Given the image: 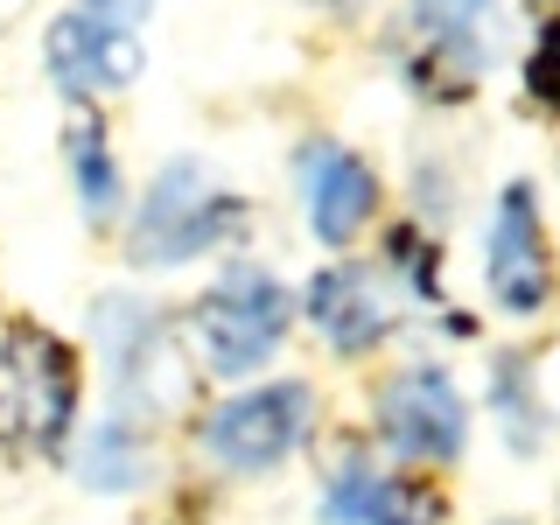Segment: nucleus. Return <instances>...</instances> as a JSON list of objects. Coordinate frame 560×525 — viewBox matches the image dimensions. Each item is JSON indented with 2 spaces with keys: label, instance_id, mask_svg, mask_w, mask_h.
<instances>
[{
  "label": "nucleus",
  "instance_id": "obj_20",
  "mask_svg": "<svg viewBox=\"0 0 560 525\" xmlns=\"http://www.w3.org/2000/svg\"><path fill=\"white\" fill-rule=\"evenodd\" d=\"M14 8H22V0H0V14H14Z\"/></svg>",
  "mask_w": 560,
  "mask_h": 525
},
{
  "label": "nucleus",
  "instance_id": "obj_2",
  "mask_svg": "<svg viewBox=\"0 0 560 525\" xmlns=\"http://www.w3.org/2000/svg\"><path fill=\"white\" fill-rule=\"evenodd\" d=\"M294 323H302V308H294L288 280H280L267 259L232 253L210 273V288L175 315V337H183V358H189L197 378L245 385V378L273 372V358L288 350Z\"/></svg>",
  "mask_w": 560,
  "mask_h": 525
},
{
  "label": "nucleus",
  "instance_id": "obj_16",
  "mask_svg": "<svg viewBox=\"0 0 560 525\" xmlns=\"http://www.w3.org/2000/svg\"><path fill=\"white\" fill-rule=\"evenodd\" d=\"M442 259H448V245L434 238V224H393L385 232V253H378V267L393 273V288L407 294V308H442L448 302V288H442Z\"/></svg>",
  "mask_w": 560,
  "mask_h": 525
},
{
  "label": "nucleus",
  "instance_id": "obj_8",
  "mask_svg": "<svg viewBox=\"0 0 560 525\" xmlns=\"http://www.w3.org/2000/svg\"><path fill=\"white\" fill-rule=\"evenodd\" d=\"M294 308L329 343V358H343V364L385 350L413 315L407 294L393 288V273L378 259H358V253H329V267H315V280L294 294Z\"/></svg>",
  "mask_w": 560,
  "mask_h": 525
},
{
  "label": "nucleus",
  "instance_id": "obj_11",
  "mask_svg": "<svg viewBox=\"0 0 560 525\" xmlns=\"http://www.w3.org/2000/svg\"><path fill=\"white\" fill-rule=\"evenodd\" d=\"M43 78L63 105L119 98L148 78V43H140V28H113V22H92L84 8H63L43 28Z\"/></svg>",
  "mask_w": 560,
  "mask_h": 525
},
{
  "label": "nucleus",
  "instance_id": "obj_15",
  "mask_svg": "<svg viewBox=\"0 0 560 525\" xmlns=\"http://www.w3.org/2000/svg\"><path fill=\"white\" fill-rule=\"evenodd\" d=\"M57 162H63V183H70V203H78L84 224H119V210H127V168H119V148L113 133H105L98 105H70L63 127H57Z\"/></svg>",
  "mask_w": 560,
  "mask_h": 525
},
{
  "label": "nucleus",
  "instance_id": "obj_14",
  "mask_svg": "<svg viewBox=\"0 0 560 525\" xmlns=\"http://www.w3.org/2000/svg\"><path fill=\"white\" fill-rule=\"evenodd\" d=\"M483 413H490V428H498L512 463H539L553 448V364H547V350H504V358H490Z\"/></svg>",
  "mask_w": 560,
  "mask_h": 525
},
{
  "label": "nucleus",
  "instance_id": "obj_5",
  "mask_svg": "<svg viewBox=\"0 0 560 525\" xmlns=\"http://www.w3.org/2000/svg\"><path fill=\"white\" fill-rule=\"evenodd\" d=\"M498 14L504 0H407L385 28L393 84L428 105H463L498 70Z\"/></svg>",
  "mask_w": 560,
  "mask_h": 525
},
{
  "label": "nucleus",
  "instance_id": "obj_3",
  "mask_svg": "<svg viewBox=\"0 0 560 525\" xmlns=\"http://www.w3.org/2000/svg\"><path fill=\"white\" fill-rule=\"evenodd\" d=\"M84 420V358L35 315L0 323V455L57 469Z\"/></svg>",
  "mask_w": 560,
  "mask_h": 525
},
{
  "label": "nucleus",
  "instance_id": "obj_18",
  "mask_svg": "<svg viewBox=\"0 0 560 525\" xmlns=\"http://www.w3.org/2000/svg\"><path fill=\"white\" fill-rule=\"evenodd\" d=\"M78 8L92 14V22H113V28H148L162 0H78Z\"/></svg>",
  "mask_w": 560,
  "mask_h": 525
},
{
  "label": "nucleus",
  "instance_id": "obj_9",
  "mask_svg": "<svg viewBox=\"0 0 560 525\" xmlns=\"http://www.w3.org/2000/svg\"><path fill=\"white\" fill-rule=\"evenodd\" d=\"M288 183H294V210H302L308 238L323 253H350L385 210V183L350 140L337 133H302L288 148Z\"/></svg>",
  "mask_w": 560,
  "mask_h": 525
},
{
  "label": "nucleus",
  "instance_id": "obj_1",
  "mask_svg": "<svg viewBox=\"0 0 560 525\" xmlns=\"http://www.w3.org/2000/svg\"><path fill=\"white\" fill-rule=\"evenodd\" d=\"M127 259L140 273H175V267H203L218 253H238L253 232V197L238 183H224L203 154H168L148 175V189L127 197Z\"/></svg>",
  "mask_w": 560,
  "mask_h": 525
},
{
  "label": "nucleus",
  "instance_id": "obj_21",
  "mask_svg": "<svg viewBox=\"0 0 560 525\" xmlns=\"http://www.w3.org/2000/svg\"><path fill=\"white\" fill-rule=\"evenodd\" d=\"M490 525H525V518H490Z\"/></svg>",
  "mask_w": 560,
  "mask_h": 525
},
{
  "label": "nucleus",
  "instance_id": "obj_19",
  "mask_svg": "<svg viewBox=\"0 0 560 525\" xmlns=\"http://www.w3.org/2000/svg\"><path fill=\"white\" fill-rule=\"evenodd\" d=\"M294 8H308V14H323V22H364V14L378 8V0H294Z\"/></svg>",
  "mask_w": 560,
  "mask_h": 525
},
{
  "label": "nucleus",
  "instance_id": "obj_4",
  "mask_svg": "<svg viewBox=\"0 0 560 525\" xmlns=\"http://www.w3.org/2000/svg\"><path fill=\"white\" fill-rule=\"evenodd\" d=\"M315 428H323V399H315L308 378H245L232 385L224 399H210L197 413V428H189V442H197V463L210 477H273V469H288L294 455L315 442Z\"/></svg>",
  "mask_w": 560,
  "mask_h": 525
},
{
  "label": "nucleus",
  "instance_id": "obj_10",
  "mask_svg": "<svg viewBox=\"0 0 560 525\" xmlns=\"http://www.w3.org/2000/svg\"><path fill=\"white\" fill-rule=\"evenodd\" d=\"M483 294L504 323H539L553 302V253H547V203H539L533 175L490 197L483 218Z\"/></svg>",
  "mask_w": 560,
  "mask_h": 525
},
{
  "label": "nucleus",
  "instance_id": "obj_13",
  "mask_svg": "<svg viewBox=\"0 0 560 525\" xmlns=\"http://www.w3.org/2000/svg\"><path fill=\"white\" fill-rule=\"evenodd\" d=\"M70 483L92 490V498H140V490H154L162 477V448H154V420L140 413H98V420H78V434H70L63 463Z\"/></svg>",
  "mask_w": 560,
  "mask_h": 525
},
{
  "label": "nucleus",
  "instance_id": "obj_17",
  "mask_svg": "<svg viewBox=\"0 0 560 525\" xmlns=\"http://www.w3.org/2000/svg\"><path fill=\"white\" fill-rule=\"evenodd\" d=\"M518 92L539 119L553 113V14H533V43L518 57Z\"/></svg>",
  "mask_w": 560,
  "mask_h": 525
},
{
  "label": "nucleus",
  "instance_id": "obj_7",
  "mask_svg": "<svg viewBox=\"0 0 560 525\" xmlns=\"http://www.w3.org/2000/svg\"><path fill=\"white\" fill-rule=\"evenodd\" d=\"M477 434V407H469L463 378L442 358L393 364L372 393V442L385 463L399 469H455Z\"/></svg>",
  "mask_w": 560,
  "mask_h": 525
},
{
  "label": "nucleus",
  "instance_id": "obj_6",
  "mask_svg": "<svg viewBox=\"0 0 560 525\" xmlns=\"http://www.w3.org/2000/svg\"><path fill=\"white\" fill-rule=\"evenodd\" d=\"M84 337H92L105 385H113V407L140 413V420H175V407L189 399V358L175 337V315L140 288H105L84 308Z\"/></svg>",
  "mask_w": 560,
  "mask_h": 525
},
{
  "label": "nucleus",
  "instance_id": "obj_12",
  "mask_svg": "<svg viewBox=\"0 0 560 525\" xmlns=\"http://www.w3.org/2000/svg\"><path fill=\"white\" fill-rule=\"evenodd\" d=\"M315 525H448V498L399 463L343 455L315 490Z\"/></svg>",
  "mask_w": 560,
  "mask_h": 525
}]
</instances>
